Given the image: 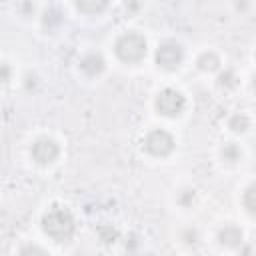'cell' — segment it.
Masks as SVG:
<instances>
[{"label": "cell", "mask_w": 256, "mask_h": 256, "mask_svg": "<svg viewBox=\"0 0 256 256\" xmlns=\"http://www.w3.org/2000/svg\"><path fill=\"white\" fill-rule=\"evenodd\" d=\"M196 64H198V68L204 70V72H214V70H218V66H220V58H218V54H214V52H202V54L198 56Z\"/></svg>", "instance_id": "obj_10"}, {"label": "cell", "mask_w": 256, "mask_h": 256, "mask_svg": "<svg viewBox=\"0 0 256 256\" xmlns=\"http://www.w3.org/2000/svg\"><path fill=\"white\" fill-rule=\"evenodd\" d=\"M116 56L126 64H136L146 56V40L136 32H124L114 44Z\"/></svg>", "instance_id": "obj_2"}, {"label": "cell", "mask_w": 256, "mask_h": 256, "mask_svg": "<svg viewBox=\"0 0 256 256\" xmlns=\"http://www.w3.org/2000/svg\"><path fill=\"white\" fill-rule=\"evenodd\" d=\"M154 58H156V64L160 68H164V70H176L182 64V60H184V50H182V46L178 42L166 40V42L158 44Z\"/></svg>", "instance_id": "obj_5"}, {"label": "cell", "mask_w": 256, "mask_h": 256, "mask_svg": "<svg viewBox=\"0 0 256 256\" xmlns=\"http://www.w3.org/2000/svg\"><path fill=\"white\" fill-rule=\"evenodd\" d=\"M30 154H32V158H34L38 164H52V162L58 158L60 148H58V144H56L52 138L42 136V138H38V140L32 144Z\"/></svg>", "instance_id": "obj_6"}, {"label": "cell", "mask_w": 256, "mask_h": 256, "mask_svg": "<svg viewBox=\"0 0 256 256\" xmlns=\"http://www.w3.org/2000/svg\"><path fill=\"white\" fill-rule=\"evenodd\" d=\"M218 240L222 246H228V248H236L242 244V230L234 224H228L224 228H220L218 232Z\"/></svg>", "instance_id": "obj_8"}, {"label": "cell", "mask_w": 256, "mask_h": 256, "mask_svg": "<svg viewBox=\"0 0 256 256\" xmlns=\"http://www.w3.org/2000/svg\"><path fill=\"white\" fill-rule=\"evenodd\" d=\"M178 202H180L182 206H192V202H194V190H190V188L182 190V192L178 194Z\"/></svg>", "instance_id": "obj_17"}, {"label": "cell", "mask_w": 256, "mask_h": 256, "mask_svg": "<svg viewBox=\"0 0 256 256\" xmlns=\"http://www.w3.org/2000/svg\"><path fill=\"white\" fill-rule=\"evenodd\" d=\"M174 136L168 132V130H162V128H156V130H150L144 138V150L152 156H168L172 150H174Z\"/></svg>", "instance_id": "obj_4"}, {"label": "cell", "mask_w": 256, "mask_h": 256, "mask_svg": "<svg viewBox=\"0 0 256 256\" xmlns=\"http://www.w3.org/2000/svg\"><path fill=\"white\" fill-rule=\"evenodd\" d=\"M248 8V0H236V10H246Z\"/></svg>", "instance_id": "obj_20"}, {"label": "cell", "mask_w": 256, "mask_h": 256, "mask_svg": "<svg viewBox=\"0 0 256 256\" xmlns=\"http://www.w3.org/2000/svg\"><path fill=\"white\" fill-rule=\"evenodd\" d=\"M110 0H76V8L84 14H100Z\"/></svg>", "instance_id": "obj_9"}, {"label": "cell", "mask_w": 256, "mask_h": 256, "mask_svg": "<svg viewBox=\"0 0 256 256\" xmlns=\"http://www.w3.org/2000/svg\"><path fill=\"white\" fill-rule=\"evenodd\" d=\"M220 154H222V160H226V162H230V164H234V162H238V160L242 158V150H240L234 142L224 144L222 150H220Z\"/></svg>", "instance_id": "obj_13"}, {"label": "cell", "mask_w": 256, "mask_h": 256, "mask_svg": "<svg viewBox=\"0 0 256 256\" xmlns=\"http://www.w3.org/2000/svg\"><path fill=\"white\" fill-rule=\"evenodd\" d=\"M184 108H186V98L174 88H164L156 96V110L162 116H168V118L180 116L184 112Z\"/></svg>", "instance_id": "obj_3"}, {"label": "cell", "mask_w": 256, "mask_h": 256, "mask_svg": "<svg viewBox=\"0 0 256 256\" xmlns=\"http://www.w3.org/2000/svg\"><path fill=\"white\" fill-rule=\"evenodd\" d=\"M248 126H250V120H248V116H246L244 112H236V114H232L230 120H228V128H230L232 132H244Z\"/></svg>", "instance_id": "obj_12"}, {"label": "cell", "mask_w": 256, "mask_h": 256, "mask_svg": "<svg viewBox=\"0 0 256 256\" xmlns=\"http://www.w3.org/2000/svg\"><path fill=\"white\" fill-rule=\"evenodd\" d=\"M252 86H254V90H256V74H254V78H252Z\"/></svg>", "instance_id": "obj_22"}, {"label": "cell", "mask_w": 256, "mask_h": 256, "mask_svg": "<svg viewBox=\"0 0 256 256\" xmlns=\"http://www.w3.org/2000/svg\"><path fill=\"white\" fill-rule=\"evenodd\" d=\"M20 254H46V250L40 248V246H24L20 250Z\"/></svg>", "instance_id": "obj_18"}, {"label": "cell", "mask_w": 256, "mask_h": 256, "mask_svg": "<svg viewBox=\"0 0 256 256\" xmlns=\"http://www.w3.org/2000/svg\"><path fill=\"white\" fill-rule=\"evenodd\" d=\"M42 230L46 236H50L54 242H68L74 236L76 220L66 208H50L42 216Z\"/></svg>", "instance_id": "obj_1"}, {"label": "cell", "mask_w": 256, "mask_h": 256, "mask_svg": "<svg viewBox=\"0 0 256 256\" xmlns=\"http://www.w3.org/2000/svg\"><path fill=\"white\" fill-rule=\"evenodd\" d=\"M52 20H54L56 24H60V12H58L56 8H50V10H46V12H44V26H48V28H50V26H52V24H50Z\"/></svg>", "instance_id": "obj_16"}, {"label": "cell", "mask_w": 256, "mask_h": 256, "mask_svg": "<svg viewBox=\"0 0 256 256\" xmlns=\"http://www.w3.org/2000/svg\"><path fill=\"white\" fill-rule=\"evenodd\" d=\"M254 58H256V54H254Z\"/></svg>", "instance_id": "obj_23"}, {"label": "cell", "mask_w": 256, "mask_h": 256, "mask_svg": "<svg viewBox=\"0 0 256 256\" xmlns=\"http://www.w3.org/2000/svg\"><path fill=\"white\" fill-rule=\"evenodd\" d=\"M184 242L186 244H194L196 242V232L194 230H186L184 232Z\"/></svg>", "instance_id": "obj_19"}, {"label": "cell", "mask_w": 256, "mask_h": 256, "mask_svg": "<svg viewBox=\"0 0 256 256\" xmlns=\"http://www.w3.org/2000/svg\"><path fill=\"white\" fill-rule=\"evenodd\" d=\"M96 236H98V240H100L102 244H114V242L120 238L118 230H116L112 224H100V226L96 228Z\"/></svg>", "instance_id": "obj_11"}, {"label": "cell", "mask_w": 256, "mask_h": 256, "mask_svg": "<svg viewBox=\"0 0 256 256\" xmlns=\"http://www.w3.org/2000/svg\"><path fill=\"white\" fill-rule=\"evenodd\" d=\"M8 78H10V68L8 64H4V82H8Z\"/></svg>", "instance_id": "obj_21"}, {"label": "cell", "mask_w": 256, "mask_h": 256, "mask_svg": "<svg viewBox=\"0 0 256 256\" xmlns=\"http://www.w3.org/2000/svg\"><path fill=\"white\" fill-rule=\"evenodd\" d=\"M104 68H106V62H104L102 54H98V52H88L80 58V70L86 76H98L104 72Z\"/></svg>", "instance_id": "obj_7"}, {"label": "cell", "mask_w": 256, "mask_h": 256, "mask_svg": "<svg viewBox=\"0 0 256 256\" xmlns=\"http://www.w3.org/2000/svg\"><path fill=\"white\" fill-rule=\"evenodd\" d=\"M242 202H244V208L252 214H256V182L250 184L246 190H244V196H242Z\"/></svg>", "instance_id": "obj_15"}, {"label": "cell", "mask_w": 256, "mask_h": 256, "mask_svg": "<svg viewBox=\"0 0 256 256\" xmlns=\"http://www.w3.org/2000/svg\"><path fill=\"white\" fill-rule=\"evenodd\" d=\"M236 84H238V76H236V72H234L232 68H226L224 72L218 74V86H220V88L230 90V88H234Z\"/></svg>", "instance_id": "obj_14"}]
</instances>
